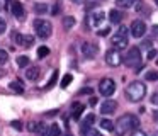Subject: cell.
Instances as JSON below:
<instances>
[{"label":"cell","instance_id":"cell-32","mask_svg":"<svg viewBox=\"0 0 158 136\" xmlns=\"http://www.w3.org/2000/svg\"><path fill=\"white\" fill-rule=\"evenodd\" d=\"M5 29H7V22H5L4 17H0V34H4Z\"/></svg>","mask_w":158,"mask_h":136},{"label":"cell","instance_id":"cell-10","mask_svg":"<svg viewBox=\"0 0 158 136\" xmlns=\"http://www.w3.org/2000/svg\"><path fill=\"white\" fill-rule=\"evenodd\" d=\"M14 39H15V43H17L19 46H22V48H29V46H32V44H34V37H32V36H24V34H15V36H14Z\"/></svg>","mask_w":158,"mask_h":136},{"label":"cell","instance_id":"cell-46","mask_svg":"<svg viewBox=\"0 0 158 136\" xmlns=\"http://www.w3.org/2000/svg\"><path fill=\"white\" fill-rule=\"evenodd\" d=\"M66 136H72V134H66Z\"/></svg>","mask_w":158,"mask_h":136},{"label":"cell","instance_id":"cell-4","mask_svg":"<svg viewBox=\"0 0 158 136\" xmlns=\"http://www.w3.org/2000/svg\"><path fill=\"white\" fill-rule=\"evenodd\" d=\"M34 29L38 32V36L41 39H46V37L51 36V31H53V26L49 20H44V19H36L34 20Z\"/></svg>","mask_w":158,"mask_h":136},{"label":"cell","instance_id":"cell-18","mask_svg":"<svg viewBox=\"0 0 158 136\" xmlns=\"http://www.w3.org/2000/svg\"><path fill=\"white\" fill-rule=\"evenodd\" d=\"M82 134H83V136H102L99 131L92 129L90 126H82Z\"/></svg>","mask_w":158,"mask_h":136},{"label":"cell","instance_id":"cell-41","mask_svg":"<svg viewBox=\"0 0 158 136\" xmlns=\"http://www.w3.org/2000/svg\"><path fill=\"white\" fill-rule=\"evenodd\" d=\"M151 46V41H144L143 43V48H150Z\"/></svg>","mask_w":158,"mask_h":136},{"label":"cell","instance_id":"cell-33","mask_svg":"<svg viewBox=\"0 0 158 136\" xmlns=\"http://www.w3.org/2000/svg\"><path fill=\"white\" fill-rule=\"evenodd\" d=\"M38 128H39V122H29V131L31 133H38Z\"/></svg>","mask_w":158,"mask_h":136},{"label":"cell","instance_id":"cell-27","mask_svg":"<svg viewBox=\"0 0 158 136\" xmlns=\"http://www.w3.org/2000/svg\"><path fill=\"white\" fill-rule=\"evenodd\" d=\"M94 121H95V116H94V114H89V116L85 117V121H83L82 126H92Z\"/></svg>","mask_w":158,"mask_h":136},{"label":"cell","instance_id":"cell-40","mask_svg":"<svg viewBox=\"0 0 158 136\" xmlns=\"http://www.w3.org/2000/svg\"><path fill=\"white\" fill-rule=\"evenodd\" d=\"M151 31H153V34H155V36H158V24H155V26L151 27Z\"/></svg>","mask_w":158,"mask_h":136},{"label":"cell","instance_id":"cell-44","mask_svg":"<svg viewBox=\"0 0 158 136\" xmlns=\"http://www.w3.org/2000/svg\"><path fill=\"white\" fill-rule=\"evenodd\" d=\"M155 3H156V5H158V0H155Z\"/></svg>","mask_w":158,"mask_h":136},{"label":"cell","instance_id":"cell-35","mask_svg":"<svg viewBox=\"0 0 158 136\" xmlns=\"http://www.w3.org/2000/svg\"><path fill=\"white\" fill-rule=\"evenodd\" d=\"M12 128L21 131V129H22V122H21V121H12Z\"/></svg>","mask_w":158,"mask_h":136},{"label":"cell","instance_id":"cell-34","mask_svg":"<svg viewBox=\"0 0 158 136\" xmlns=\"http://www.w3.org/2000/svg\"><path fill=\"white\" fill-rule=\"evenodd\" d=\"M156 54H158L156 49H150V51H148V60H155V58H156Z\"/></svg>","mask_w":158,"mask_h":136},{"label":"cell","instance_id":"cell-22","mask_svg":"<svg viewBox=\"0 0 158 136\" xmlns=\"http://www.w3.org/2000/svg\"><path fill=\"white\" fill-rule=\"evenodd\" d=\"M27 65H29V56L22 54V56H19V58H17V66L24 68V66H27Z\"/></svg>","mask_w":158,"mask_h":136},{"label":"cell","instance_id":"cell-30","mask_svg":"<svg viewBox=\"0 0 158 136\" xmlns=\"http://www.w3.org/2000/svg\"><path fill=\"white\" fill-rule=\"evenodd\" d=\"M56 78H58V71H53L51 78H49V82H48V88H49V87H53V85L56 83Z\"/></svg>","mask_w":158,"mask_h":136},{"label":"cell","instance_id":"cell-45","mask_svg":"<svg viewBox=\"0 0 158 136\" xmlns=\"http://www.w3.org/2000/svg\"><path fill=\"white\" fill-rule=\"evenodd\" d=\"M155 136H158V133H155Z\"/></svg>","mask_w":158,"mask_h":136},{"label":"cell","instance_id":"cell-38","mask_svg":"<svg viewBox=\"0 0 158 136\" xmlns=\"http://www.w3.org/2000/svg\"><path fill=\"white\" fill-rule=\"evenodd\" d=\"M131 136H148V134L144 131H141V129H136V131H133V134H131Z\"/></svg>","mask_w":158,"mask_h":136},{"label":"cell","instance_id":"cell-11","mask_svg":"<svg viewBox=\"0 0 158 136\" xmlns=\"http://www.w3.org/2000/svg\"><path fill=\"white\" fill-rule=\"evenodd\" d=\"M82 53L85 54L87 58H94L97 54V46L94 43H83L82 46Z\"/></svg>","mask_w":158,"mask_h":136},{"label":"cell","instance_id":"cell-20","mask_svg":"<svg viewBox=\"0 0 158 136\" xmlns=\"http://www.w3.org/2000/svg\"><path fill=\"white\" fill-rule=\"evenodd\" d=\"M116 3L121 9H129V7H133L134 0H116Z\"/></svg>","mask_w":158,"mask_h":136},{"label":"cell","instance_id":"cell-42","mask_svg":"<svg viewBox=\"0 0 158 136\" xmlns=\"http://www.w3.org/2000/svg\"><path fill=\"white\" fill-rule=\"evenodd\" d=\"M72 2H73V3H83L85 0H72Z\"/></svg>","mask_w":158,"mask_h":136},{"label":"cell","instance_id":"cell-7","mask_svg":"<svg viewBox=\"0 0 158 136\" xmlns=\"http://www.w3.org/2000/svg\"><path fill=\"white\" fill-rule=\"evenodd\" d=\"M129 31H131V34H133L134 37L139 39V37H143L144 34H146V24H144L141 19H136V20H133Z\"/></svg>","mask_w":158,"mask_h":136},{"label":"cell","instance_id":"cell-25","mask_svg":"<svg viewBox=\"0 0 158 136\" xmlns=\"http://www.w3.org/2000/svg\"><path fill=\"white\" fill-rule=\"evenodd\" d=\"M9 61V53L5 49H0V65H5Z\"/></svg>","mask_w":158,"mask_h":136},{"label":"cell","instance_id":"cell-8","mask_svg":"<svg viewBox=\"0 0 158 136\" xmlns=\"http://www.w3.org/2000/svg\"><path fill=\"white\" fill-rule=\"evenodd\" d=\"M110 44H112V48L114 49H117V51H121V49H124V48H127V37H124V36H117V34H114L112 36V39H110Z\"/></svg>","mask_w":158,"mask_h":136},{"label":"cell","instance_id":"cell-47","mask_svg":"<svg viewBox=\"0 0 158 136\" xmlns=\"http://www.w3.org/2000/svg\"><path fill=\"white\" fill-rule=\"evenodd\" d=\"M99 2H100V0H99Z\"/></svg>","mask_w":158,"mask_h":136},{"label":"cell","instance_id":"cell-14","mask_svg":"<svg viewBox=\"0 0 158 136\" xmlns=\"http://www.w3.org/2000/svg\"><path fill=\"white\" fill-rule=\"evenodd\" d=\"M26 78L31 80V82L38 80V78H39V68L38 66H29L27 71H26Z\"/></svg>","mask_w":158,"mask_h":136},{"label":"cell","instance_id":"cell-12","mask_svg":"<svg viewBox=\"0 0 158 136\" xmlns=\"http://www.w3.org/2000/svg\"><path fill=\"white\" fill-rule=\"evenodd\" d=\"M106 19V14L100 10V12H95V14H92V15L89 17V20H90V26L92 27H99L100 24H102V20Z\"/></svg>","mask_w":158,"mask_h":136},{"label":"cell","instance_id":"cell-21","mask_svg":"<svg viewBox=\"0 0 158 136\" xmlns=\"http://www.w3.org/2000/svg\"><path fill=\"white\" fill-rule=\"evenodd\" d=\"M60 126L58 124H51L49 126V129H48V136H60Z\"/></svg>","mask_w":158,"mask_h":136},{"label":"cell","instance_id":"cell-15","mask_svg":"<svg viewBox=\"0 0 158 136\" xmlns=\"http://www.w3.org/2000/svg\"><path fill=\"white\" fill-rule=\"evenodd\" d=\"M123 12H119V10H116V9H112L109 12V20L112 24H121V20H123Z\"/></svg>","mask_w":158,"mask_h":136},{"label":"cell","instance_id":"cell-28","mask_svg":"<svg viewBox=\"0 0 158 136\" xmlns=\"http://www.w3.org/2000/svg\"><path fill=\"white\" fill-rule=\"evenodd\" d=\"M34 10H36V14H43V12L48 10V7H46V3H38V5L34 7Z\"/></svg>","mask_w":158,"mask_h":136},{"label":"cell","instance_id":"cell-36","mask_svg":"<svg viewBox=\"0 0 158 136\" xmlns=\"http://www.w3.org/2000/svg\"><path fill=\"white\" fill-rule=\"evenodd\" d=\"M109 27H104V29H100V31H97V34H99V36H107V34H109Z\"/></svg>","mask_w":158,"mask_h":136},{"label":"cell","instance_id":"cell-31","mask_svg":"<svg viewBox=\"0 0 158 136\" xmlns=\"http://www.w3.org/2000/svg\"><path fill=\"white\" fill-rule=\"evenodd\" d=\"M117 36H124V37H127V27L126 26H121L119 27V31H117Z\"/></svg>","mask_w":158,"mask_h":136},{"label":"cell","instance_id":"cell-1","mask_svg":"<svg viewBox=\"0 0 158 136\" xmlns=\"http://www.w3.org/2000/svg\"><path fill=\"white\" fill-rule=\"evenodd\" d=\"M139 126V119L133 114H124L116 121V133L117 134H126L129 131H136Z\"/></svg>","mask_w":158,"mask_h":136},{"label":"cell","instance_id":"cell-43","mask_svg":"<svg viewBox=\"0 0 158 136\" xmlns=\"http://www.w3.org/2000/svg\"><path fill=\"white\" fill-rule=\"evenodd\" d=\"M153 117H155V121H158V111H155V114H153Z\"/></svg>","mask_w":158,"mask_h":136},{"label":"cell","instance_id":"cell-29","mask_svg":"<svg viewBox=\"0 0 158 136\" xmlns=\"http://www.w3.org/2000/svg\"><path fill=\"white\" fill-rule=\"evenodd\" d=\"M146 80H158V71H155V70H151V71H148L146 73Z\"/></svg>","mask_w":158,"mask_h":136},{"label":"cell","instance_id":"cell-16","mask_svg":"<svg viewBox=\"0 0 158 136\" xmlns=\"http://www.w3.org/2000/svg\"><path fill=\"white\" fill-rule=\"evenodd\" d=\"M77 24V20H75V17L73 15H66V17H63V27H65L66 31H70L73 26Z\"/></svg>","mask_w":158,"mask_h":136},{"label":"cell","instance_id":"cell-23","mask_svg":"<svg viewBox=\"0 0 158 136\" xmlns=\"http://www.w3.org/2000/svg\"><path fill=\"white\" fill-rule=\"evenodd\" d=\"M10 88H12V90H15V92H22V82L21 80L10 82Z\"/></svg>","mask_w":158,"mask_h":136},{"label":"cell","instance_id":"cell-2","mask_svg":"<svg viewBox=\"0 0 158 136\" xmlns=\"http://www.w3.org/2000/svg\"><path fill=\"white\" fill-rule=\"evenodd\" d=\"M144 95H146V85L139 80L131 82L126 87V97L129 102H139Z\"/></svg>","mask_w":158,"mask_h":136},{"label":"cell","instance_id":"cell-17","mask_svg":"<svg viewBox=\"0 0 158 136\" xmlns=\"http://www.w3.org/2000/svg\"><path fill=\"white\" fill-rule=\"evenodd\" d=\"M83 111H85V107H83L82 104H78V102H77V104L73 105V112H72L73 119H80V116H82Z\"/></svg>","mask_w":158,"mask_h":136},{"label":"cell","instance_id":"cell-3","mask_svg":"<svg viewBox=\"0 0 158 136\" xmlns=\"http://www.w3.org/2000/svg\"><path fill=\"white\" fill-rule=\"evenodd\" d=\"M124 63L131 68H139L141 66V49L136 46L129 48L127 49V54L124 56Z\"/></svg>","mask_w":158,"mask_h":136},{"label":"cell","instance_id":"cell-13","mask_svg":"<svg viewBox=\"0 0 158 136\" xmlns=\"http://www.w3.org/2000/svg\"><path fill=\"white\" fill-rule=\"evenodd\" d=\"M12 14H14V17H17V19H22L24 17V14H26V10H24V5H22L21 2H12Z\"/></svg>","mask_w":158,"mask_h":136},{"label":"cell","instance_id":"cell-39","mask_svg":"<svg viewBox=\"0 0 158 136\" xmlns=\"http://www.w3.org/2000/svg\"><path fill=\"white\" fill-rule=\"evenodd\" d=\"M58 10H60V0L55 3V7H53V10H51V12H53V14H58Z\"/></svg>","mask_w":158,"mask_h":136},{"label":"cell","instance_id":"cell-19","mask_svg":"<svg viewBox=\"0 0 158 136\" xmlns=\"http://www.w3.org/2000/svg\"><path fill=\"white\" fill-rule=\"evenodd\" d=\"M100 128L106 129V131H114V129H116V124H114L112 121H109V119H102V121H100Z\"/></svg>","mask_w":158,"mask_h":136},{"label":"cell","instance_id":"cell-9","mask_svg":"<svg viewBox=\"0 0 158 136\" xmlns=\"http://www.w3.org/2000/svg\"><path fill=\"white\" fill-rule=\"evenodd\" d=\"M116 109H117V102L110 100V99H107V100H104L102 104H100V112H102V114H114Z\"/></svg>","mask_w":158,"mask_h":136},{"label":"cell","instance_id":"cell-5","mask_svg":"<svg viewBox=\"0 0 158 136\" xmlns=\"http://www.w3.org/2000/svg\"><path fill=\"white\" fill-rule=\"evenodd\" d=\"M99 92L104 97H110V95L116 92V82H114L112 78H104L99 85Z\"/></svg>","mask_w":158,"mask_h":136},{"label":"cell","instance_id":"cell-6","mask_svg":"<svg viewBox=\"0 0 158 136\" xmlns=\"http://www.w3.org/2000/svg\"><path fill=\"white\" fill-rule=\"evenodd\" d=\"M123 61L124 60H123V56H121V53L117 49H114V48L106 53V63L109 65V66H119Z\"/></svg>","mask_w":158,"mask_h":136},{"label":"cell","instance_id":"cell-26","mask_svg":"<svg viewBox=\"0 0 158 136\" xmlns=\"http://www.w3.org/2000/svg\"><path fill=\"white\" fill-rule=\"evenodd\" d=\"M73 80V77H72V75H65V77H63V80H61V87L63 88H66V87H68V85H70V82H72Z\"/></svg>","mask_w":158,"mask_h":136},{"label":"cell","instance_id":"cell-37","mask_svg":"<svg viewBox=\"0 0 158 136\" xmlns=\"http://www.w3.org/2000/svg\"><path fill=\"white\" fill-rule=\"evenodd\" d=\"M151 104H153V105H158V92H155V94L151 95Z\"/></svg>","mask_w":158,"mask_h":136},{"label":"cell","instance_id":"cell-24","mask_svg":"<svg viewBox=\"0 0 158 136\" xmlns=\"http://www.w3.org/2000/svg\"><path fill=\"white\" fill-rule=\"evenodd\" d=\"M49 54V48H46V46H41L38 49V58H46Z\"/></svg>","mask_w":158,"mask_h":136}]
</instances>
